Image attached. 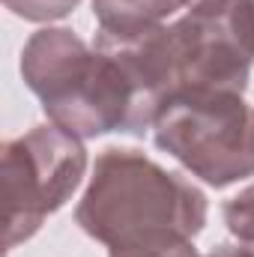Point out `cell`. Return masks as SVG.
Returning a JSON list of instances; mask_svg holds the SVG:
<instances>
[{
    "instance_id": "cell-1",
    "label": "cell",
    "mask_w": 254,
    "mask_h": 257,
    "mask_svg": "<svg viewBox=\"0 0 254 257\" xmlns=\"http://www.w3.org/2000/svg\"><path fill=\"white\" fill-rule=\"evenodd\" d=\"M75 218L111 254L191 242L206 224V197L186 177L138 150L108 147L93 165Z\"/></svg>"
},
{
    "instance_id": "cell-2",
    "label": "cell",
    "mask_w": 254,
    "mask_h": 257,
    "mask_svg": "<svg viewBox=\"0 0 254 257\" xmlns=\"http://www.w3.org/2000/svg\"><path fill=\"white\" fill-rule=\"evenodd\" d=\"M21 75L48 120L78 138L132 126L135 93L123 66L108 51L84 45L66 27H45L27 39Z\"/></svg>"
},
{
    "instance_id": "cell-3",
    "label": "cell",
    "mask_w": 254,
    "mask_h": 257,
    "mask_svg": "<svg viewBox=\"0 0 254 257\" xmlns=\"http://www.w3.org/2000/svg\"><path fill=\"white\" fill-rule=\"evenodd\" d=\"M153 141L215 189L254 177V108L242 93L189 90L174 96L153 126Z\"/></svg>"
},
{
    "instance_id": "cell-4",
    "label": "cell",
    "mask_w": 254,
    "mask_h": 257,
    "mask_svg": "<svg viewBox=\"0 0 254 257\" xmlns=\"http://www.w3.org/2000/svg\"><path fill=\"white\" fill-rule=\"evenodd\" d=\"M87 171V150L60 126H36L3 144V245L27 242Z\"/></svg>"
},
{
    "instance_id": "cell-5",
    "label": "cell",
    "mask_w": 254,
    "mask_h": 257,
    "mask_svg": "<svg viewBox=\"0 0 254 257\" xmlns=\"http://www.w3.org/2000/svg\"><path fill=\"white\" fill-rule=\"evenodd\" d=\"M177 96L189 90L245 93L254 60L251 0H200L165 27Z\"/></svg>"
},
{
    "instance_id": "cell-6",
    "label": "cell",
    "mask_w": 254,
    "mask_h": 257,
    "mask_svg": "<svg viewBox=\"0 0 254 257\" xmlns=\"http://www.w3.org/2000/svg\"><path fill=\"white\" fill-rule=\"evenodd\" d=\"M186 3L189 0H93V15L99 21V33L126 36L162 24Z\"/></svg>"
},
{
    "instance_id": "cell-7",
    "label": "cell",
    "mask_w": 254,
    "mask_h": 257,
    "mask_svg": "<svg viewBox=\"0 0 254 257\" xmlns=\"http://www.w3.org/2000/svg\"><path fill=\"white\" fill-rule=\"evenodd\" d=\"M221 212H224L227 230H230L245 248L254 251V186L242 189L236 197H230Z\"/></svg>"
},
{
    "instance_id": "cell-8",
    "label": "cell",
    "mask_w": 254,
    "mask_h": 257,
    "mask_svg": "<svg viewBox=\"0 0 254 257\" xmlns=\"http://www.w3.org/2000/svg\"><path fill=\"white\" fill-rule=\"evenodd\" d=\"M6 9L27 21H54L69 15L81 0H3Z\"/></svg>"
},
{
    "instance_id": "cell-9",
    "label": "cell",
    "mask_w": 254,
    "mask_h": 257,
    "mask_svg": "<svg viewBox=\"0 0 254 257\" xmlns=\"http://www.w3.org/2000/svg\"><path fill=\"white\" fill-rule=\"evenodd\" d=\"M111 257H200L194 245H171V248H153V251H129V254H111Z\"/></svg>"
},
{
    "instance_id": "cell-10",
    "label": "cell",
    "mask_w": 254,
    "mask_h": 257,
    "mask_svg": "<svg viewBox=\"0 0 254 257\" xmlns=\"http://www.w3.org/2000/svg\"><path fill=\"white\" fill-rule=\"evenodd\" d=\"M206 257H254V251L251 248H236V245H218L215 251H209Z\"/></svg>"
},
{
    "instance_id": "cell-11",
    "label": "cell",
    "mask_w": 254,
    "mask_h": 257,
    "mask_svg": "<svg viewBox=\"0 0 254 257\" xmlns=\"http://www.w3.org/2000/svg\"><path fill=\"white\" fill-rule=\"evenodd\" d=\"M251 3H254V0H251Z\"/></svg>"
}]
</instances>
